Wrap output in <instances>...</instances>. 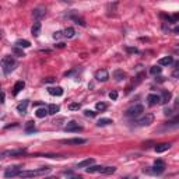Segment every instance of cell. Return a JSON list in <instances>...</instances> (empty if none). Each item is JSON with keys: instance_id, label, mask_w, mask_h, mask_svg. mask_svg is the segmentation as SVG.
Segmentation results:
<instances>
[{"instance_id": "cell-7", "label": "cell", "mask_w": 179, "mask_h": 179, "mask_svg": "<svg viewBox=\"0 0 179 179\" xmlns=\"http://www.w3.org/2000/svg\"><path fill=\"white\" fill-rule=\"evenodd\" d=\"M21 172V166L16 165V166H8L4 172L6 178H14V176H18V173Z\"/></svg>"}, {"instance_id": "cell-42", "label": "cell", "mask_w": 179, "mask_h": 179, "mask_svg": "<svg viewBox=\"0 0 179 179\" xmlns=\"http://www.w3.org/2000/svg\"><path fill=\"white\" fill-rule=\"evenodd\" d=\"M53 81H55V78H52V77H49V78L45 80V83H53Z\"/></svg>"}, {"instance_id": "cell-11", "label": "cell", "mask_w": 179, "mask_h": 179, "mask_svg": "<svg viewBox=\"0 0 179 179\" xmlns=\"http://www.w3.org/2000/svg\"><path fill=\"white\" fill-rule=\"evenodd\" d=\"M147 102H148V105H150V106L158 105V104L161 102L160 95H157V94H150V95L147 97Z\"/></svg>"}, {"instance_id": "cell-28", "label": "cell", "mask_w": 179, "mask_h": 179, "mask_svg": "<svg viewBox=\"0 0 179 179\" xmlns=\"http://www.w3.org/2000/svg\"><path fill=\"white\" fill-rule=\"evenodd\" d=\"M35 115L37 118H45V116L48 115V109L46 108H39L37 112H35Z\"/></svg>"}, {"instance_id": "cell-18", "label": "cell", "mask_w": 179, "mask_h": 179, "mask_svg": "<svg viewBox=\"0 0 179 179\" xmlns=\"http://www.w3.org/2000/svg\"><path fill=\"white\" fill-rule=\"evenodd\" d=\"M92 164H94V158H87V160L81 161V162H78L77 168H88V166H91Z\"/></svg>"}, {"instance_id": "cell-25", "label": "cell", "mask_w": 179, "mask_h": 179, "mask_svg": "<svg viewBox=\"0 0 179 179\" xmlns=\"http://www.w3.org/2000/svg\"><path fill=\"white\" fill-rule=\"evenodd\" d=\"M112 123V119H109V118H102V119H99V121L97 122V126H106V125H111Z\"/></svg>"}, {"instance_id": "cell-12", "label": "cell", "mask_w": 179, "mask_h": 179, "mask_svg": "<svg viewBox=\"0 0 179 179\" xmlns=\"http://www.w3.org/2000/svg\"><path fill=\"white\" fill-rule=\"evenodd\" d=\"M48 92L53 97H62L63 95V88L62 87H49Z\"/></svg>"}, {"instance_id": "cell-39", "label": "cell", "mask_w": 179, "mask_h": 179, "mask_svg": "<svg viewBox=\"0 0 179 179\" xmlns=\"http://www.w3.org/2000/svg\"><path fill=\"white\" fill-rule=\"evenodd\" d=\"M70 179H84L83 176H78V175H73V173H69Z\"/></svg>"}, {"instance_id": "cell-41", "label": "cell", "mask_w": 179, "mask_h": 179, "mask_svg": "<svg viewBox=\"0 0 179 179\" xmlns=\"http://www.w3.org/2000/svg\"><path fill=\"white\" fill-rule=\"evenodd\" d=\"M164 113H165V115H171V113H172V109L165 108V109H164Z\"/></svg>"}, {"instance_id": "cell-8", "label": "cell", "mask_w": 179, "mask_h": 179, "mask_svg": "<svg viewBox=\"0 0 179 179\" xmlns=\"http://www.w3.org/2000/svg\"><path fill=\"white\" fill-rule=\"evenodd\" d=\"M95 78L98 81H106L109 78V73L108 70H105V69H99V70L95 71Z\"/></svg>"}, {"instance_id": "cell-33", "label": "cell", "mask_w": 179, "mask_h": 179, "mask_svg": "<svg viewBox=\"0 0 179 179\" xmlns=\"http://www.w3.org/2000/svg\"><path fill=\"white\" fill-rule=\"evenodd\" d=\"M84 115L88 116V118H94V116L97 115V112H94V111H90V109H87V111H84Z\"/></svg>"}, {"instance_id": "cell-31", "label": "cell", "mask_w": 179, "mask_h": 179, "mask_svg": "<svg viewBox=\"0 0 179 179\" xmlns=\"http://www.w3.org/2000/svg\"><path fill=\"white\" fill-rule=\"evenodd\" d=\"M81 108V105L78 102H71V104H69V109L70 111H78V109Z\"/></svg>"}, {"instance_id": "cell-9", "label": "cell", "mask_w": 179, "mask_h": 179, "mask_svg": "<svg viewBox=\"0 0 179 179\" xmlns=\"http://www.w3.org/2000/svg\"><path fill=\"white\" fill-rule=\"evenodd\" d=\"M64 130H66V132H78V130H83V128H81L77 122L71 121V122H69V123L66 125Z\"/></svg>"}, {"instance_id": "cell-14", "label": "cell", "mask_w": 179, "mask_h": 179, "mask_svg": "<svg viewBox=\"0 0 179 179\" xmlns=\"http://www.w3.org/2000/svg\"><path fill=\"white\" fill-rule=\"evenodd\" d=\"M45 14H46V10H45L44 7H38V8H35V10L32 11V16H34L37 20L45 17Z\"/></svg>"}, {"instance_id": "cell-4", "label": "cell", "mask_w": 179, "mask_h": 179, "mask_svg": "<svg viewBox=\"0 0 179 179\" xmlns=\"http://www.w3.org/2000/svg\"><path fill=\"white\" fill-rule=\"evenodd\" d=\"M25 153V148H17V150H6V151H1L0 153V160L1 158H6V157H16L20 154Z\"/></svg>"}, {"instance_id": "cell-21", "label": "cell", "mask_w": 179, "mask_h": 179, "mask_svg": "<svg viewBox=\"0 0 179 179\" xmlns=\"http://www.w3.org/2000/svg\"><path fill=\"white\" fill-rule=\"evenodd\" d=\"M46 109H48V113H49V115H56L60 108H59V105H56V104H51Z\"/></svg>"}, {"instance_id": "cell-20", "label": "cell", "mask_w": 179, "mask_h": 179, "mask_svg": "<svg viewBox=\"0 0 179 179\" xmlns=\"http://www.w3.org/2000/svg\"><path fill=\"white\" fill-rule=\"evenodd\" d=\"M16 46L17 48H30L31 42L27 41V39H18V41H16Z\"/></svg>"}, {"instance_id": "cell-27", "label": "cell", "mask_w": 179, "mask_h": 179, "mask_svg": "<svg viewBox=\"0 0 179 179\" xmlns=\"http://www.w3.org/2000/svg\"><path fill=\"white\" fill-rule=\"evenodd\" d=\"M160 99H161V102H168L169 99H171V92H168V91H162V95L160 97Z\"/></svg>"}, {"instance_id": "cell-37", "label": "cell", "mask_w": 179, "mask_h": 179, "mask_svg": "<svg viewBox=\"0 0 179 179\" xmlns=\"http://www.w3.org/2000/svg\"><path fill=\"white\" fill-rule=\"evenodd\" d=\"M63 37V32H60V31H58V32H55L53 34V38L55 39H59V38H62Z\"/></svg>"}, {"instance_id": "cell-6", "label": "cell", "mask_w": 179, "mask_h": 179, "mask_svg": "<svg viewBox=\"0 0 179 179\" xmlns=\"http://www.w3.org/2000/svg\"><path fill=\"white\" fill-rule=\"evenodd\" d=\"M62 144H67V146H80V144H85L87 139H81V137H74V139H66V140L60 141Z\"/></svg>"}, {"instance_id": "cell-23", "label": "cell", "mask_w": 179, "mask_h": 179, "mask_svg": "<svg viewBox=\"0 0 179 179\" xmlns=\"http://www.w3.org/2000/svg\"><path fill=\"white\" fill-rule=\"evenodd\" d=\"M126 77V74H125V71L123 70H115L113 71V78H115L116 81H121V80H123Z\"/></svg>"}, {"instance_id": "cell-5", "label": "cell", "mask_w": 179, "mask_h": 179, "mask_svg": "<svg viewBox=\"0 0 179 179\" xmlns=\"http://www.w3.org/2000/svg\"><path fill=\"white\" fill-rule=\"evenodd\" d=\"M143 111H144L143 105H134V106H132V108H129L126 111V116H129V118H136V116L140 115Z\"/></svg>"}, {"instance_id": "cell-17", "label": "cell", "mask_w": 179, "mask_h": 179, "mask_svg": "<svg viewBox=\"0 0 179 179\" xmlns=\"http://www.w3.org/2000/svg\"><path fill=\"white\" fill-rule=\"evenodd\" d=\"M172 62H173L172 56H165V58H161L158 60V64L160 66H169V64H172Z\"/></svg>"}, {"instance_id": "cell-13", "label": "cell", "mask_w": 179, "mask_h": 179, "mask_svg": "<svg viewBox=\"0 0 179 179\" xmlns=\"http://www.w3.org/2000/svg\"><path fill=\"white\" fill-rule=\"evenodd\" d=\"M169 148H171V143H161V144H157L154 150H155L157 153H165Z\"/></svg>"}, {"instance_id": "cell-24", "label": "cell", "mask_w": 179, "mask_h": 179, "mask_svg": "<svg viewBox=\"0 0 179 179\" xmlns=\"http://www.w3.org/2000/svg\"><path fill=\"white\" fill-rule=\"evenodd\" d=\"M74 34H76L74 28L69 27V28H66V30L63 31V37H66V38H73V37H74Z\"/></svg>"}, {"instance_id": "cell-45", "label": "cell", "mask_w": 179, "mask_h": 179, "mask_svg": "<svg viewBox=\"0 0 179 179\" xmlns=\"http://www.w3.org/2000/svg\"><path fill=\"white\" fill-rule=\"evenodd\" d=\"M0 38H1V31H0Z\"/></svg>"}, {"instance_id": "cell-30", "label": "cell", "mask_w": 179, "mask_h": 179, "mask_svg": "<svg viewBox=\"0 0 179 179\" xmlns=\"http://www.w3.org/2000/svg\"><path fill=\"white\" fill-rule=\"evenodd\" d=\"M116 171L115 166H104V172L102 173H106V175H111V173H113Z\"/></svg>"}, {"instance_id": "cell-16", "label": "cell", "mask_w": 179, "mask_h": 179, "mask_svg": "<svg viewBox=\"0 0 179 179\" xmlns=\"http://www.w3.org/2000/svg\"><path fill=\"white\" fill-rule=\"evenodd\" d=\"M41 30H42V24L41 23H35L31 28V32L34 37H39V34H41Z\"/></svg>"}, {"instance_id": "cell-43", "label": "cell", "mask_w": 179, "mask_h": 179, "mask_svg": "<svg viewBox=\"0 0 179 179\" xmlns=\"http://www.w3.org/2000/svg\"><path fill=\"white\" fill-rule=\"evenodd\" d=\"M45 179H58L56 176H48V178H45Z\"/></svg>"}, {"instance_id": "cell-26", "label": "cell", "mask_w": 179, "mask_h": 179, "mask_svg": "<svg viewBox=\"0 0 179 179\" xmlns=\"http://www.w3.org/2000/svg\"><path fill=\"white\" fill-rule=\"evenodd\" d=\"M35 130V122L34 121H30L25 123V132L27 133H31V132H34Z\"/></svg>"}, {"instance_id": "cell-15", "label": "cell", "mask_w": 179, "mask_h": 179, "mask_svg": "<svg viewBox=\"0 0 179 179\" xmlns=\"http://www.w3.org/2000/svg\"><path fill=\"white\" fill-rule=\"evenodd\" d=\"M85 172H88V173H94V172L102 173L104 172V166L102 165H91V166H88V168H85Z\"/></svg>"}, {"instance_id": "cell-10", "label": "cell", "mask_w": 179, "mask_h": 179, "mask_svg": "<svg viewBox=\"0 0 179 179\" xmlns=\"http://www.w3.org/2000/svg\"><path fill=\"white\" fill-rule=\"evenodd\" d=\"M164 169H165V165H164V162H162L161 160L155 161V164H154V166H153V172L157 173V175H160V173L164 172Z\"/></svg>"}, {"instance_id": "cell-34", "label": "cell", "mask_w": 179, "mask_h": 179, "mask_svg": "<svg viewBox=\"0 0 179 179\" xmlns=\"http://www.w3.org/2000/svg\"><path fill=\"white\" fill-rule=\"evenodd\" d=\"M73 20L76 21V24H80L81 27H85V23H84L83 18H78V17H73Z\"/></svg>"}, {"instance_id": "cell-29", "label": "cell", "mask_w": 179, "mask_h": 179, "mask_svg": "<svg viewBox=\"0 0 179 179\" xmlns=\"http://www.w3.org/2000/svg\"><path fill=\"white\" fill-rule=\"evenodd\" d=\"M161 71H162V69H161L160 66H153V67L150 69V73H151L153 76H157V74H160Z\"/></svg>"}, {"instance_id": "cell-19", "label": "cell", "mask_w": 179, "mask_h": 179, "mask_svg": "<svg viewBox=\"0 0 179 179\" xmlns=\"http://www.w3.org/2000/svg\"><path fill=\"white\" fill-rule=\"evenodd\" d=\"M28 104H30V102L25 99V101H23L21 104H18V105H17V111H18L21 115H24V113L27 112V106H28Z\"/></svg>"}, {"instance_id": "cell-1", "label": "cell", "mask_w": 179, "mask_h": 179, "mask_svg": "<svg viewBox=\"0 0 179 179\" xmlns=\"http://www.w3.org/2000/svg\"><path fill=\"white\" fill-rule=\"evenodd\" d=\"M51 172V168L49 166H45V168H39V169H32V171H21L18 173V178L21 179H28V178H35V176H41L45 173Z\"/></svg>"}, {"instance_id": "cell-3", "label": "cell", "mask_w": 179, "mask_h": 179, "mask_svg": "<svg viewBox=\"0 0 179 179\" xmlns=\"http://www.w3.org/2000/svg\"><path fill=\"white\" fill-rule=\"evenodd\" d=\"M153 122H154V115L153 113H146V115L143 116V118H140L139 121H136V126L143 128V126H148V125H151Z\"/></svg>"}, {"instance_id": "cell-44", "label": "cell", "mask_w": 179, "mask_h": 179, "mask_svg": "<svg viewBox=\"0 0 179 179\" xmlns=\"http://www.w3.org/2000/svg\"><path fill=\"white\" fill-rule=\"evenodd\" d=\"M125 179H137V178H136V176H134V178H125Z\"/></svg>"}, {"instance_id": "cell-35", "label": "cell", "mask_w": 179, "mask_h": 179, "mask_svg": "<svg viewBox=\"0 0 179 179\" xmlns=\"http://www.w3.org/2000/svg\"><path fill=\"white\" fill-rule=\"evenodd\" d=\"M109 98L113 99V101L118 99V91H111V92H109Z\"/></svg>"}, {"instance_id": "cell-36", "label": "cell", "mask_w": 179, "mask_h": 179, "mask_svg": "<svg viewBox=\"0 0 179 179\" xmlns=\"http://www.w3.org/2000/svg\"><path fill=\"white\" fill-rule=\"evenodd\" d=\"M13 52H14V53H16V55H18V56H25V55L23 53V51H20V49H18V48H17V46H16V48H14V49H13Z\"/></svg>"}, {"instance_id": "cell-38", "label": "cell", "mask_w": 179, "mask_h": 179, "mask_svg": "<svg viewBox=\"0 0 179 179\" xmlns=\"http://www.w3.org/2000/svg\"><path fill=\"white\" fill-rule=\"evenodd\" d=\"M4 99H6V95H4V92H3V91H0V104L4 102Z\"/></svg>"}, {"instance_id": "cell-32", "label": "cell", "mask_w": 179, "mask_h": 179, "mask_svg": "<svg viewBox=\"0 0 179 179\" xmlns=\"http://www.w3.org/2000/svg\"><path fill=\"white\" fill-rule=\"evenodd\" d=\"M95 108H97V111H105V109L108 108V105L105 102H98L95 105Z\"/></svg>"}, {"instance_id": "cell-40", "label": "cell", "mask_w": 179, "mask_h": 179, "mask_svg": "<svg viewBox=\"0 0 179 179\" xmlns=\"http://www.w3.org/2000/svg\"><path fill=\"white\" fill-rule=\"evenodd\" d=\"M126 51L128 52H132V53H137V49H136V48H126Z\"/></svg>"}, {"instance_id": "cell-2", "label": "cell", "mask_w": 179, "mask_h": 179, "mask_svg": "<svg viewBox=\"0 0 179 179\" xmlns=\"http://www.w3.org/2000/svg\"><path fill=\"white\" fill-rule=\"evenodd\" d=\"M1 67H3V71L8 74V73H11L14 70V67H16V60H14L11 56H6V58L1 59Z\"/></svg>"}, {"instance_id": "cell-22", "label": "cell", "mask_w": 179, "mask_h": 179, "mask_svg": "<svg viewBox=\"0 0 179 179\" xmlns=\"http://www.w3.org/2000/svg\"><path fill=\"white\" fill-rule=\"evenodd\" d=\"M24 87H25V83H24V81H21V80H20V81H17V83L14 84V95H17V94H18V92L24 88Z\"/></svg>"}]
</instances>
